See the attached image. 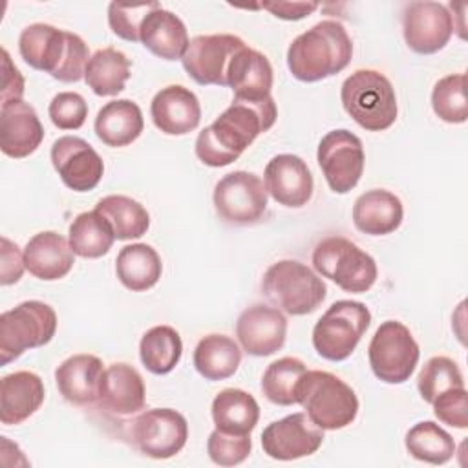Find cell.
Segmentation results:
<instances>
[{"label":"cell","instance_id":"6da1fadb","mask_svg":"<svg viewBox=\"0 0 468 468\" xmlns=\"http://www.w3.org/2000/svg\"><path fill=\"white\" fill-rule=\"evenodd\" d=\"M276 117L278 110L272 97L263 101L234 99L212 124L199 132L196 139L197 159L212 168L234 163L260 133L272 128Z\"/></svg>","mask_w":468,"mask_h":468},{"label":"cell","instance_id":"7a4b0ae2","mask_svg":"<svg viewBox=\"0 0 468 468\" xmlns=\"http://www.w3.org/2000/svg\"><path fill=\"white\" fill-rule=\"evenodd\" d=\"M18 51L33 69L46 71L60 82L84 79L90 60L88 44L71 31H62L51 24H31L18 37Z\"/></svg>","mask_w":468,"mask_h":468},{"label":"cell","instance_id":"3957f363","mask_svg":"<svg viewBox=\"0 0 468 468\" xmlns=\"http://www.w3.org/2000/svg\"><path fill=\"white\" fill-rule=\"evenodd\" d=\"M353 42L336 20H322L298 35L287 49V66L294 79L316 82L347 68Z\"/></svg>","mask_w":468,"mask_h":468},{"label":"cell","instance_id":"277c9868","mask_svg":"<svg viewBox=\"0 0 468 468\" xmlns=\"http://www.w3.org/2000/svg\"><path fill=\"white\" fill-rule=\"evenodd\" d=\"M296 404L320 430H342L358 413V399L351 386L329 371H305L298 384Z\"/></svg>","mask_w":468,"mask_h":468},{"label":"cell","instance_id":"5b68a950","mask_svg":"<svg viewBox=\"0 0 468 468\" xmlns=\"http://www.w3.org/2000/svg\"><path fill=\"white\" fill-rule=\"evenodd\" d=\"M340 101L349 117L367 132L388 130L397 121V95L386 75L375 69H356L340 90Z\"/></svg>","mask_w":468,"mask_h":468},{"label":"cell","instance_id":"8992f818","mask_svg":"<svg viewBox=\"0 0 468 468\" xmlns=\"http://www.w3.org/2000/svg\"><path fill=\"white\" fill-rule=\"evenodd\" d=\"M261 291L271 303L291 316L316 311L327 294L324 280L296 260L272 263L261 280Z\"/></svg>","mask_w":468,"mask_h":468},{"label":"cell","instance_id":"52a82bcc","mask_svg":"<svg viewBox=\"0 0 468 468\" xmlns=\"http://www.w3.org/2000/svg\"><path fill=\"white\" fill-rule=\"evenodd\" d=\"M313 267L346 292H366L377 280L375 260L356 243L342 236H329L316 243Z\"/></svg>","mask_w":468,"mask_h":468},{"label":"cell","instance_id":"ba28073f","mask_svg":"<svg viewBox=\"0 0 468 468\" xmlns=\"http://www.w3.org/2000/svg\"><path fill=\"white\" fill-rule=\"evenodd\" d=\"M57 314L38 300H27L0 314V362L7 366L24 351L42 347L55 336Z\"/></svg>","mask_w":468,"mask_h":468},{"label":"cell","instance_id":"9c48e42d","mask_svg":"<svg viewBox=\"0 0 468 468\" xmlns=\"http://www.w3.org/2000/svg\"><path fill=\"white\" fill-rule=\"evenodd\" d=\"M369 324L371 313L366 303L338 300L314 324L313 346L322 358L342 362L351 356Z\"/></svg>","mask_w":468,"mask_h":468},{"label":"cell","instance_id":"30bf717a","mask_svg":"<svg viewBox=\"0 0 468 468\" xmlns=\"http://www.w3.org/2000/svg\"><path fill=\"white\" fill-rule=\"evenodd\" d=\"M420 349L411 331L397 320H386L375 331L367 358L375 377L386 384L406 382L419 362Z\"/></svg>","mask_w":468,"mask_h":468},{"label":"cell","instance_id":"8fae6325","mask_svg":"<svg viewBox=\"0 0 468 468\" xmlns=\"http://www.w3.org/2000/svg\"><path fill=\"white\" fill-rule=\"evenodd\" d=\"M212 201L219 219L236 227L254 225L267 212L263 181L245 170L225 174L214 186Z\"/></svg>","mask_w":468,"mask_h":468},{"label":"cell","instance_id":"7c38bea8","mask_svg":"<svg viewBox=\"0 0 468 468\" xmlns=\"http://www.w3.org/2000/svg\"><path fill=\"white\" fill-rule=\"evenodd\" d=\"M130 437L143 455L170 459L186 444L188 424L186 419L172 408H154L133 419Z\"/></svg>","mask_w":468,"mask_h":468},{"label":"cell","instance_id":"4fadbf2b","mask_svg":"<svg viewBox=\"0 0 468 468\" xmlns=\"http://www.w3.org/2000/svg\"><path fill=\"white\" fill-rule=\"evenodd\" d=\"M318 165L329 188L336 194H347L356 186L364 172L362 141L349 130H331L318 143Z\"/></svg>","mask_w":468,"mask_h":468},{"label":"cell","instance_id":"5bb4252c","mask_svg":"<svg viewBox=\"0 0 468 468\" xmlns=\"http://www.w3.org/2000/svg\"><path fill=\"white\" fill-rule=\"evenodd\" d=\"M245 46L239 37L229 33L197 35L188 42L181 62L188 77L197 84L227 86L230 60Z\"/></svg>","mask_w":468,"mask_h":468},{"label":"cell","instance_id":"9a60e30c","mask_svg":"<svg viewBox=\"0 0 468 468\" xmlns=\"http://www.w3.org/2000/svg\"><path fill=\"white\" fill-rule=\"evenodd\" d=\"M402 33L408 48L419 55L441 51L453 33V18L444 4L410 2L402 13Z\"/></svg>","mask_w":468,"mask_h":468},{"label":"cell","instance_id":"2e32d148","mask_svg":"<svg viewBox=\"0 0 468 468\" xmlns=\"http://www.w3.org/2000/svg\"><path fill=\"white\" fill-rule=\"evenodd\" d=\"M324 442L320 430L305 413H292L271 422L261 431L263 452L276 461H294L318 452Z\"/></svg>","mask_w":468,"mask_h":468},{"label":"cell","instance_id":"e0dca14e","mask_svg":"<svg viewBox=\"0 0 468 468\" xmlns=\"http://www.w3.org/2000/svg\"><path fill=\"white\" fill-rule=\"evenodd\" d=\"M51 163L62 183L75 192L93 190L104 174L102 157L77 135H62L53 143Z\"/></svg>","mask_w":468,"mask_h":468},{"label":"cell","instance_id":"ac0fdd59","mask_svg":"<svg viewBox=\"0 0 468 468\" xmlns=\"http://www.w3.org/2000/svg\"><path fill=\"white\" fill-rule=\"evenodd\" d=\"M236 336L243 351L252 356L274 355L285 344L287 318L276 307L250 305L238 316Z\"/></svg>","mask_w":468,"mask_h":468},{"label":"cell","instance_id":"d6986e66","mask_svg":"<svg viewBox=\"0 0 468 468\" xmlns=\"http://www.w3.org/2000/svg\"><path fill=\"white\" fill-rule=\"evenodd\" d=\"M263 185L267 194H271L278 205L300 208L311 199L314 181L302 157L294 154H278L265 166Z\"/></svg>","mask_w":468,"mask_h":468},{"label":"cell","instance_id":"ffe728a7","mask_svg":"<svg viewBox=\"0 0 468 468\" xmlns=\"http://www.w3.org/2000/svg\"><path fill=\"white\" fill-rule=\"evenodd\" d=\"M44 139L42 122L35 108L20 101L4 102L0 108V148L13 159L31 155Z\"/></svg>","mask_w":468,"mask_h":468},{"label":"cell","instance_id":"44dd1931","mask_svg":"<svg viewBox=\"0 0 468 468\" xmlns=\"http://www.w3.org/2000/svg\"><path fill=\"white\" fill-rule=\"evenodd\" d=\"M150 115L163 133L185 135L199 126L201 106L194 91L181 84H170L154 95Z\"/></svg>","mask_w":468,"mask_h":468},{"label":"cell","instance_id":"7402d4cb","mask_svg":"<svg viewBox=\"0 0 468 468\" xmlns=\"http://www.w3.org/2000/svg\"><path fill=\"white\" fill-rule=\"evenodd\" d=\"M97 404L119 417L139 413L146 404V389L139 371L124 362L108 366Z\"/></svg>","mask_w":468,"mask_h":468},{"label":"cell","instance_id":"603a6c76","mask_svg":"<svg viewBox=\"0 0 468 468\" xmlns=\"http://www.w3.org/2000/svg\"><path fill=\"white\" fill-rule=\"evenodd\" d=\"M104 367L99 356L79 353L66 358L55 371V382L60 395L75 404H95L101 395Z\"/></svg>","mask_w":468,"mask_h":468},{"label":"cell","instance_id":"cb8c5ba5","mask_svg":"<svg viewBox=\"0 0 468 468\" xmlns=\"http://www.w3.org/2000/svg\"><path fill=\"white\" fill-rule=\"evenodd\" d=\"M73 256L69 241L53 230L35 234L24 247L26 269L44 282L64 278L75 263Z\"/></svg>","mask_w":468,"mask_h":468},{"label":"cell","instance_id":"d4e9b609","mask_svg":"<svg viewBox=\"0 0 468 468\" xmlns=\"http://www.w3.org/2000/svg\"><path fill=\"white\" fill-rule=\"evenodd\" d=\"M227 86L234 91V99L263 101L271 97L272 66L269 58L252 48H241L230 60Z\"/></svg>","mask_w":468,"mask_h":468},{"label":"cell","instance_id":"484cf974","mask_svg":"<svg viewBox=\"0 0 468 468\" xmlns=\"http://www.w3.org/2000/svg\"><path fill=\"white\" fill-rule=\"evenodd\" d=\"M42 378L33 371H15L0 382V420L5 426L29 419L44 402Z\"/></svg>","mask_w":468,"mask_h":468},{"label":"cell","instance_id":"4316f807","mask_svg":"<svg viewBox=\"0 0 468 468\" xmlns=\"http://www.w3.org/2000/svg\"><path fill=\"white\" fill-rule=\"evenodd\" d=\"M139 42L159 58L177 60L183 58L190 40L183 20L159 4L144 16Z\"/></svg>","mask_w":468,"mask_h":468},{"label":"cell","instance_id":"83f0119b","mask_svg":"<svg viewBox=\"0 0 468 468\" xmlns=\"http://www.w3.org/2000/svg\"><path fill=\"white\" fill-rule=\"evenodd\" d=\"M404 218L402 201L389 190L373 188L360 194L353 205L355 227L369 236L395 232Z\"/></svg>","mask_w":468,"mask_h":468},{"label":"cell","instance_id":"f1b7e54d","mask_svg":"<svg viewBox=\"0 0 468 468\" xmlns=\"http://www.w3.org/2000/svg\"><path fill=\"white\" fill-rule=\"evenodd\" d=\"M95 135L112 148L132 144L144 128L141 108L130 99L106 102L95 117Z\"/></svg>","mask_w":468,"mask_h":468},{"label":"cell","instance_id":"f546056e","mask_svg":"<svg viewBox=\"0 0 468 468\" xmlns=\"http://www.w3.org/2000/svg\"><path fill=\"white\" fill-rule=\"evenodd\" d=\"M210 410L216 430L230 435H250L260 420L256 399L238 388L221 389L214 397Z\"/></svg>","mask_w":468,"mask_h":468},{"label":"cell","instance_id":"4dcf8cb0","mask_svg":"<svg viewBox=\"0 0 468 468\" xmlns=\"http://www.w3.org/2000/svg\"><path fill=\"white\" fill-rule=\"evenodd\" d=\"M115 272L126 289L141 292L152 289L159 282L163 263L154 247L146 243H132L119 250Z\"/></svg>","mask_w":468,"mask_h":468},{"label":"cell","instance_id":"1f68e13d","mask_svg":"<svg viewBox=\"0 0 468 468\" xmlns=\"http://www.w3.org/2000/svg\"><path fill=\"white\" fill-rule=\"evenodd\" d=\"M241 364L239 346L227 335H207L194 349V367L207 380H225L232 377Z\"/></svg>","mask_w":468,"mask_h":468},{"label":"cell","instance_id":"d6a6232c","mask_svg":"<svg viewBox=\"0 0 468 468\" xmlns=\"http://www.w3.org/2000/svg\"><path fill=\"white\" fill-rule=\"evenodd\" d=\"M130 79V60L115 48L97 49L86 66L84 80L99 97H112L124 90Z\"/></svg>","mask_w":468,"mask_h":468},{"label":"cell","instance_id":"836d02e7","mask_svg":"<svg viewBox=\"0 0 468 468\" xmlns=\"http://www.w3.org/2000/svg\"><path fill=\"white\" fill-rule=\"evenodd\" d=\"M95 210L110 223L115 239L121 241L141 238L150 227V216L146 208L128 196H106L99 199Z\"/></svg>","mask_w":468,"mask_h":468},{"label":"cell","instance_id":"e575fe53","mask_svg":"<svg viewBox=\"0 0 468 468\" xmlns=\"http://www.w3.org/2000/svg\"><path fill=\"white\" fill-rule=\"evenodd\" d=\"M181 355V336L170 325H155L148 329L139 342L141 362L154 375L170 373L179 364Z\"/></svg>","mask_w":468,"mask_h":468},{"label":"cell","instance_id":"d590c367","mask_svg":"<svg viewBox=\"0 0 468 468\" xmlns=\"http://www.w3.org/2000/svg\"><path fill=\"white\" fill-rule=\"evenodd\" d=\"M69 247L73 254L88 260H95L104 256L113 241L115 234L110 223L97 212H82L69 225Z\"/></svg>","mask_w":468,"mask_h":468},{"label":"cell","instance_id":"8d00e7d4","mask_svg":"<svg viewBox=\"0 0 468 468\" xmlns=\"http://www.w3.org/2000/svg\"><path fill=\"white\" fill-rule=\"evenodd\" d=\"M408 453L428 464H446L455 453L453 437L431 420L417 422L404 439Z\"/></svg>","mask_w":468,"mask_h":468},{"label":"cell","instance_id":"74e56055","mask_svg":"<svg viewBox=\"0 0 468 468\" xmlns=\"http://www.w3.org/2000/svg\"><path fill=\"white\" fill-rule=\"evenodd\" d=\"M305 364L296 356H283L267 366L261 377V391L272 404L291 406L296 404V391L302 377L305 375Z\"/></svg>","mask_w":468,"mask_h":468},{"label":"cell","instance_id":"f35d334b","mask_svg":"<svg viewBox=\"0 0 468 468\" xmlns=\"http://www.w3.org/2000/svg\"><path fill=\"white\" fill-rule=\"evenodd\" d=\"M431 108L435 115L450 124H461L468 119V99H466V75L453 73L446 75L433 86Z\"/></svg>","mask_w":468,"mask_h":468},{"label":"cell","instance_id":"ab89813d","mask_svg":"<svg viewBox=\"0 0 468 468\" xmlns=\"http://www.w3.org/2000/svg\"><path fill=\"white\" fill-rule=\"evenodd\" d=\"M417 388L420 397L431 404L441 393L452 388H464L463 373L459 366L448 356H431L417 377Z\"/></svg>","mask_w":468,"mask_h":468},{"label":"cell","instance_id":"60d3db41","mask_svg":"<svg viewBox=\"0 0 468 468\" xmlns=\"http://www.w3.org/2000/svg\"><path fill=\"white\" fill-rule=\"evenodd\" d=\"M159 2L148 4H119L112 2L108 5V24L113 35L128 42H139V31L144 16L155 7Z\"/></svg>","mask_w":468,"mask_h":468},{"label":"cell","instance_id":"b9f144b4","mask_svg":"<svg viewBox=\"0 0 468 468\" xmlns=\"http://www.w3.org/2000/svg\"><path fill=\"white\" fill-rule=\"evenodd\" d=\"M252 450L250 435H230L214 430L207 441V453L219 466L241 464Z\"/></svg>","mask_w":468,"mask_h":468},{"label":"cell","instance_id":"7bdbcfd3","mask_svg":"<svg viewBox=\"0 0 468 468\" xmlns=\"http://www.w3.org/2000/svg\"><path fill=\"white\" fill-rule=\"evenodd\" d=\"M48 113L58 130H79L88 117V102L80 93L60 91L51 99Z\"/></svg>","mask_w":468,"mask_h":468},{"label":"cell","instance_id":"ee69618b","mask_svg":"<svg viewBox=\"0 0 468 468\" xmlns=\"http://www.w3.org/2000/svg\"><path fill=\"white\" fill-rule=\"evenodd\" d=\"M435 417L453 428H468V393L466 388H452L441 393L433 402Z\"/></svg>","mask_w":468,"mask_h":468},{"label":"cell","instance_id":"f6af8a7d","mask_svg":"<svg viewBox=\"0 0 468 468\" xmlns=\"http://www.w3.org/2000/svg\"><path fill=\"white\" fill-rule=\"evenodd\" d=\"M0 243H2L0 283L2 285H11V283H16L22 278V272L26 269L24 252H20L18 245L9 241L7 238H2Z\"/></svg>","mask_w":468,"mask_h":468},{"label":"cell","instance_id":"bcb514c9","mask_svg":"<svg viewBox=\"0 0 468 468\" xmlns=\"http://www.w3.org/2000/svg\"><path fill=\"white\" fill-rule=\"evenodd\" d=\"M24 95V77L11 62L7 49H2V104L20 101Z\"/></svg>","mask_w":468,"mask_h":468},{"label":"cell","instance_id":"7dc6e473","mask_svg":"<svg viewBox=\"0 0 468 468\" xmlns=\"http://www.w3.org/2000/svg\"><path fill=\"white\" fill-rule=\"evenodd\" d=\"M260 7L271 11L282 20H302L311 15L318 4L316 2H265Z\"/></svg>","mask_w":468,"mask_h":468}]
</instances>
